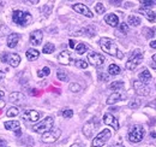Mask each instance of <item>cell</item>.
<instances>
[{
    "mask_svg": "<svg viewBox=\"0 0 156 147\" xmlns=\"http://www.w3.org/2000/svg\"><path fill=\"white\" fill-rule=\"evenodd\" d=\"M40 112L36 110H27L24 112V115H23V118L25 119V121H28V122H37L40 119Z\"/></svg>",
    "mask_w": 156,
    "mask_h": 147,
    "instance_id": "5bb4252c",
    "label": "cell"
},
{
    "mask_svg": "<svg viewBox=\"0 0 156 147\" xmlns=\"http://www.w3.org/2000/svg\"><path fill=\"white\" fill-rule=\"evenodd\" d=\"M18 41H20V35H18V34H10V35L7 36L6 43H7V46H9L10 48H15V47L17 46Z\"/></svg>",
    "mask_w": 156,
    "mask_h": 147,
    "instance_id": "ffe728a7",
    "label": "cell"
},
{
    "mask_svg": "<svg viewBox=\"0 0 156 147\" xmlns=\"http://www.w3.org/2000/svg\"><path fill=\"white\" fill-rule=\"evenodd\" d=\"M133 89L138 95H142V96H147L150 94L149 86L145 83H142L140 81H133Z\"/></svg>",
    "mask_w": 156,
    "mask_h": 147,
    "instance_id": "8fae6325",
    "label": "cell"
},
{
    "mask_svg": "<svg viewBox=\"0 0 156 147\" xmlns=\"http://www.w3.org/2000/svg\"><path fill=\"white\" fill-rule=\"evenodd\" d=\"M4 107H5V101L0 100V110H1V109H4Z\"/></svg>",
    "mask_w": 156,
    "mask_h": 147,
    "instance_id": "7bdbcfd3",
    "label": "cell"
},
{
    "mask_svg": "<svg viewBox=\"0 0 156 147\" xmlns=\"http://www.w3.org/2000/svg\"><path fill=\"white\" fill-rule=\"evenodd\" d=\"M54 50H55V46L53 45V43H51V42H47L44 46H43V53H46V55H49V53H53L54 52Z\"/></svg>",
    "mask_w": 156,
    "mask_h": 147,
    "instance_id": "4316f807",
    "label": "cell"
},
{
    "mask_svg": "<svg viewBox=\"0 0 156 147\" xmlns=\"http://www.w3.org/2000/svg\"><path fill=\"white\" fill-rule=\"evenodd\" d=\"M25 100L24 94H22L20 92H15L12 94H10V101L16 103V104H22Z\"/></svg>",
    "mask_w": 156,
    "mask_h": 147,
    "instance_id": "44dd1931",
    "label": "cell"
},
{
    "mask_svg": "<svg viewBox=\"0 0 156 147\" xmlns=\"http://www.w3.org/2000/svg\"><path fill=\"white\" fill-rule=\"evenodd\" d=\"M58 62L62 65H70L72 62V55L69 51H61L58 55Z\"/></svg>",
    "mask_w": 156,
    "mask_h": 147,
    "instance_id": "9a60e30c",
    "label": "cell"
},
{
    "mask_svg": "<svg viewBox=\"0 0 156 147\" xmlns=\"http://www.w3.org/2000/svg\"><path fill=\"white\" fill-rule=\"evenodd\" d=\"M98 128V119H96V118H93V119H90L89 122H87V123L83 126V129H82V130H83V134H84L87 138H91Z\"/></svg>",
    "mask_w": 156,
    "mask_h": 147,
    "instance_id": "ba28073f",
    "label": "cell"
},
{
    "mask_svg": "<svg viewBox=\"0 0 156 147\" xmlns=\"http://www.w3.org/2000/svg\"><path fill=\"white\" fill-rule=\"evenodd\" d=\"M49 74H51V69L48 66H44L43 69H41V70L37 71V76L39 77H43V76H48Z\"/></svg>",
    "mask_w": 156,
    "mask_h": 147,
    "instance_id": "d6a6232c",
    "label": "cell"
},
{
    "mask_svg": "<svg viewBox=\"0 0 156 147\" xmlns=\"http://www.w3.org/2000/svg\"><path fill=\"white\" fill-rule=\"evenodd\" d=\"M61 135V130L59 128H52L49 131L42 134V138L41 140L46 144H52V142H55L59 139V136Z\"/></svg>",
    "mask_w": 156,
    "mask_h": 147,
    "instance_id": "52a82bcc",
    "label": "cell"
},
{
    "mask_svg": "<svg viewBox=\"0 0 156 147\" xmlns=\"http://www.w3.org/2000/svg\"><path fill=\"white\" fill-rule=\"evenodd\" d=\"M140 4H142L143 6H145V7H151V6L155 5L156 2L153 1V0H140Z\"/></svg>",
    "mask_w": 156,
    "mask_h": 147,
    "instance_id": "d590c367",
    "label": "cell"
},
{
    "mask_svg": "<svg viewBox=\"0 0 156 147\" xmlns=\"http://www.w3.org/2000/svg\"><path fill=\"white\" fill-rule=\"evenodd\" d=\"M88 62H89L93 66L98 68V66H101V65L105 64L106 59H105V55H102L101 53H98V52H90V53L88 55Z\"/></svg>",
    "mask_w": 156,
    "mask_h": 147,
    "instance_id": "9c48e42d",
    "label": "cell"
},
{
    "mask_svg": "<svg viewBox=\"0 0 156 147\" xmlns=\"http://www.w3.org/2000/svg\"><path fill=\"white\" fill-rule=\"evenodd\" d=\"M111 136H112L111 130H108V129H103V130H101L98 135L95 136V139L93 140L91 146H93V147H102V146H105V144H106V142H107V141L111 139Z\"/></svg>",
    "mask_w": 156,
    "mask_h": 147,
    "instance_id": "8992f818",
    "label": "cell"
},
{
    "mask_svg": "<svg viewBox=\"0 0 156 147\" xmlns=\"http://www.w3.org/2000/svg\"><path fill=\"white\" fill-rule=\"evenodd\" d=\"M12 19L16 24H18L20 27H27L29 25V23L31 22V15L29 12H24V11H20V10H16L13 11V15H12Z\"/></svg>",
    "mask_w": 156,
    "mask_h": 147,
    "instance_id": "7a4b0ae2",
    "label": "cell"
},
{
    "mask_svg": "<svg viewBox=\"0 0 156 147\" xmlns=\"http://www.w3.org/2000/svg\"><path fill=\"white\" fill-rule=\"evenodd\" d=\"M111 147H125V146H122L121 144H115V145H113V146H111Z\"/></svg>",
    "mask_w": 156,
    "mask_h": 147,
    "instance_id": "bcb514c9",
    "label": "cell"
},
{
    "mask_svg": "<svg viewBox=\"0 0 156 147\" xmlns=\"http://www.w3.org/2000/svg\"><path fill=\"white\" fill-rule=\"evenodd\" d=\"M142 60H143V53H142V51L140 50H135L131 53L129 60H127V63H126V69L127 70H135L137 66L142 63Z\"/></svg>",
    "mask_w": 156,
    "mask_h": 147,
    "instance_id": "277c9868",
    "label": "cell"
},
{
    "mask_svg": "<svg viewBox=\"0 0 156 147\" xmlns=\"http://www.w3.org/2000/svg\"><path fill=\"white\" fill-rule=\"evenodd\" d=\"M138 78H139V81H140L142 83L148 85V82L151 81V74L149 73L148 69H143V70L139 73V75H138Z\"/></svg>",
    "mask_w": 156,
    "mask_h": 147,
    "instance_id": "d6986e66",
    "label": "cell"
},
{
    "mask_svg": "<svg viewBox=\"0 0 156 147\" xmlns=\"http://www.w3.org/2000/svg\"><path fill=\"white\" fill-rule=\"evenodd\" d=\"M127 23L132 27H138L140 24V18L138 16H135V15H131L127 17Z\"/></svg>",
    "mask_w": 156,
    "mask_h": 147,
    "instance_id": "d4e9b609",
    "label": "cell"
},
{
    "mask_svg": "<svg viewBox=\"0 0 156 147\" xmlns=\"http://www.w3.org/2000/svg\"><path fill=\"white\" fill-rule=\"evenodd\" d=\"M20 134H22V131H20V129H18V130H16V135H18V136H20Z\"/></svg>",
    "mask_w": 156,
    "mask_h": 147,
    "instance_id": "7dc6e473",
    "label": "cell"
},
{
    "mask_svg": "<svg viewBox=\"0 0 156 147\" xmlns=\"http://www.w3.org/2000/svg\"><path fill=\"white\" fill-rule=\"evenodd\" d=\"M105 21H106V23L109 24L111 27H117V25H119V18H118L117 15H114V13L107 15V16L105 17Z\"/></svg>",
    "mask_w": 156,
    "mask_h": 147,
    "instance_id": "7402d4cb",
    "label": "cell"
},
{
    "mask_svg": "<svg viewBox=\"0 0 156 147\" xmlns=\"http://www.w3.org/2000/svg\"><path fill=\"white\" fill-rule=\"evenodd\" d=\"M57 77H58V80L62 81V82L69 81V76H67L66 71H64V70H58V73H57Z\"/></svg>",
    "mask_w": 156,
    "mask_h": 147,
    "instance_id": "83f0119b",
    "label": "cell"
},
{
    "mask_svg": "<svg viewBox=\"0 0 156 147\" xmlns=\"http://www.w3.org/2000/svg\"><path fill=\"white\" fill-rule=\"evenodd\" d=\"M122 87H124V82L122 81H115V82L111 83V89H113V91H118V89H120Z\"/></svg>",
    "mask_w": 156,
    "mask_h": 147,
    "instance_id": "4dcf8cb0",
    "label": "cell"
},
{
    "mask_svg": "<svg viewBox=\"0 0 156 147\" xmlns=\"http://www.w3.org/2000/svg\"><path fill=\"white\" fill-rule=\"evenodd\" d=\"M42 39H43V34H42L41 30H34V32L30 34V42H31V45H34V46L41 45Z\"/></svg>",
    "mask_w": 156,
    "mask_h": 147,
    "instance_id": "2e32d148",
    "label": "cell"
},
{
    "mask_svg": "<svg viewBox=\"0 0 156 147\" xmlns=\"http://www.w3.org/2000/svg\"><path fill=\"white\" fill-rule=\"evenodd\" d=\"M95 11L98 12V15H102V13H105V11H106V7H105V5H103V4H101V2H98V4L95 5Z\"/></svg>",
    "mask_w": 156,
    "mask_h": 147,
    "instance_id": "836d02e7",
    "label": "cell"
},
{
    "mask_svg": "<svg viewBox=\"0 0 156 147\" xmlns=\"http://www.w3.org/2000/svg\"><path fill=\"white\" fill-rule=\"evenodd\" d=\"M125 98V95L122 94V93L120 92H114L112 93L108 98H107V104L108 105H112V104H115L118 101H120V100H122Z\"/></svg>",
    "mask_w": 156,
    "mask_h": 147,
    "instance_id": "e0dca14e",
    "label": "cell"
},
{
    "mask_svg": "<svg viewBox=\"0 0 156 147\" xmlns=\"http://www.w3.org/2000/svg\"><path fill=\"white\" fill-rule=\"evenodd\" d=\"M127 136H129V140H130L131 142L137 144V142H139V141L143 140V136H144V129H143L142 126H139V124L132 126V127L130 128V130H129Z\"/></svg>",
    "mask_w": 156,
    "mask_h": 147,
    "instance_id": "3957f363",
    "label": "cell"
},
{
    "mask_svg": "<svg viewBox=\"0 0 156 147\" xmlns=\"http://www.w3.org/2000/svg\"><path fill=\"white\" fill-rule=\"evenodd\" d=\"M69 45H70L71 48H76V42H75L73 40H70V41H69Z\"/></svg>",
    "mask_w": 156,
    "mask_h": 147,
    "instance_id": "60d3db41",
    "label": "cell"
},
{
    "mask_svg": "<svg viewBox=\"0 0 156 147\" xmlns=\"http://www.w3.org/2000/svg\"><path fill=\"white\" fill-rule=\"evenodd\" d=\"M27 58H28V60H30V62H34V60H36L37 58H39L40 55V52L37 50H34V48H29L28 51H27Z\"/></svg>",
    "mask_w": 156,
    "mask_h": 147,
    "instance_id": "603a6c76",
    "label": "cell"
},
{
    "mask_svg": "<svg viewBox=\"0 0 156 147\" xmlns=\"http://www.w3.org/2000/svg\"><path fill=\"white\" fill-rule=\"evenodd\" d=\"M70 147H83L80 144H73V145H71Z\"/></svg>",
    "mask_w": 156,
    "mask_h": 147,
    "instance_id": "f6af8a7d",
    "label": "cell"
},
{
    "mask_svg": "<svg viewBox=\"0 0 156 147\" xmlns=\"http://www.w3.org/2000/svg\"><path fill=\"white\" fill-rule=\"evenodd\" d=\"M139 105H140V101H139V100H132V101L129 104V106H130L131 109H138Z\"/></svg>",
    "mask_w": 156,
    "mask_h": 147,
    "instance_id": "f35d334b",
    "label": "cell"
},
{
    "mask_svg": "<svg viewBox=\"0 0 156 147\" xmlns=\"http://www.w3.org/2000/svg\"><path fill=\"white\" fill-rule=\"evenodd\" d=\"M18 113H20V110L17 107H10L9 110L6 111V116L7 117H16V116H18Z\"/></svg>",
    "mask_w": 156,
    "mask_h": 147,
    "instance_id": "f546056e",
    "label": "cell"
},
{
    "mask_svg": "<svg viewBox=\"0 0 156 147\" xmlns=\"http://www.w3.org/2000/svg\"><path fill=\"white\" fill-rule=\"evenodd\" d=\"M4 76H5V74L2 73V71H0V78H2Z\"/></svg>",
    "mask_w": 156,
    "mask_h": 147,
    "instance_id": "681fc988",
    "label": "cell"
},
{
    "mask_svg": "<svg viewBox=\"0 0 156 147\" xmlns=\"http://www.w3.org/2000/svg\"><path fill=\"white\" fill-rule=\"evenodd\" d=\"M53 124H54L53 117L48 116V117H46L42 122H40L36 126H34V127H33V130H34L35 133H39V134H44V133L49 131L51 129L53 128Z\"/></svg>",
    "mask_w": 156,
    "mask_h": 147,
    "instance_id": "5b68a950",
    "label": "cell"
},
{
    "mask_svg": "<svg viewBox=\"0 0 156 147\" xmlns=\"http://www.w3.org/2000/svg\"><path fill=\"white\" fill-rule=\"evenodd\" d=\"M1 62L2 63H9L11 66L16 68L18 66V64L20 63V57L16 53H2L1 55Z\"/></svg>",
    "mask_w": 156,
    "mask_h": 147,
    "instance_id": "30bf717a",
    "label": "cell"
},
{
    "mask_svg": "<svg viewBox=\"0 0 156 147\" xmlns=\"http://www.w3.org/2000/svg\"><path fill=\"white\" fill-rule=\"evenodd\" d=\"M20 127V122L18 121H7L5 122V128L7 130H18Z\"/></svg>",
    "mask_w": 156,
    "mask_h": 147,
    "instance_id": "cb8c5ba5",
    "label": "cell"
},
{
    "mask_svg": "<svg viewBox=\"0 0 156 147\" xmlns=\"http://www.w3.org/2000/svg\"><path fill=\"white\" fill-rule=\"evenodd\" d=\"M103 122H105V124L111 126L114 130H118V129H119V122H118V119L112 115V113H105V116H103Z\"/></svg>",
    "mask_w": 156,
    "mask_h": 147,
    "instance_id": "4fadbf2b",
    "label": "cell"
},
{
    "mask_svg": "<svg viewBox=\"0 0 156 147\" xmlns=\"http://www.w3.org/2000/svg\"><path fill=\"white\" fill-rule=\"evenodd\" d=\"M75 50H76V52H77L78 55H83V53H85V52H87L88 47H87V45H85V43H78Z\"/></svg>",
    "mask_w": 156,
    "mask_h": 147,
    "instance_id": "f1b7e54d",
    "label": "cell"
},
{
    "mask_svg": "<svg viewBox=\"0 0 156 147\" xmlns=\"http://www.w3.org/2000/svg\"><path fill=\"white\" fill-rule=\"evenodd\" d=\"M5 145H6V141H5V140H0V146L5 147Z\"/></svg>",
    "mask_w": 156,
    "mask_h": 147,
    "instance_id": "ee69618b",
    "label": "cell"
},
{
    "mask_svg": "<svg viewBox=\"0 0 156 147\" xmlns=\"http://www.w3.org/2000/svg\"><path fill=\"white\" fill-rule=\"evenodd\" d=\"M150 47H151V48H156V40H153V41L150 42Z\"/></svg>",
    "mask_w": 156,
    "mask_h": 147,
    "instance_id": "b9f144b4",
    "label": "cell"
},
{
    "mask_svg": "<svg viewBox=\"0 0 156 147\" xmlns=\"http://www.w3.org/2000/svg\"><path fill=\"white\" fill-rule=\"evenodd\" d=\"M121 73V69L118 66L117 64H111L108 66V74L112 75V76H115V75H119Z\"/></svg>",
    "mask_w": 156,
    "mask_h": 147,
    "instance_id": "484cf974",
    "label": "cell"
},
{
    "mask_svg": "<svg viewBox=\"0 0 156 147\" xmlns=\"http://www.w3.org/2000/svg\"><path fill=\"white\" fill-rule=\"evenodd\" d=\"M139 12L144 15V17L148 19L149 22H156V12L155 11H151L149 9H139Z\"/></svg>",
    "mask_w": 156,
    "mask_h": 147,
    "instance_id": "ac0fdd59",
    "label": "cell"
},
{
    "mask_svg": "<svg viewBox=\"0 0 156 147\" xmlns=\"http://www.w3.org/2000/svg\"><path fill=\"white\" fill-rule=\"evenodd\" d=\"M75 64H76V66L79 68V69H87L88 68V63L85 60H83V59H77L75 62Z\"/></svg>",
    "mask_w": 156,
    "mask_h": 147,
    "instance_id": "1f68e13d",
    "label": "cell"
},
{
    "mask_svg": "<svg viewBox=\"0 0 156 147\" xmlns=\"http://www.w3.org/2000/svg\"><path fill=\"white\" fill-rule=\"evenodd\" d=\"M150 136H151V138H156V133H151Z\"/></svg>",
    "mask_w": 156,
    "mask_h": 147,
    "instance_id": "f907efd6",
    "label": "cell"
},
{
    "mask_svg": "<svg viewBox=\"0 0 156 147\" xmlns=\"http://www.w3.org/2000/svg\"><path fill=\"white\" fill-rule=\"evenodd\" d=\"M150 66L153 69H156V53L153 55V59H151V63H150Z\"/></svg>",
    "mask_w": 156,
    "mask_h": 147,
    "instance_id": "ab89813d",
    "label": "cell"
},
{
    "mask_svg": "<svg viewBox=\"0 0 156 147\" xmlns=\"http://www.w3.org/2000/svg\"><path fill=\"white\" fill-rule=\"evenodd\" d=\"M98 43H100V47H101V50L103 52L108 53L109 55H114V57H117L118 59H122L124 58V53L118 48L115 42L113 40H111L109 37H102V39H100Z\"/></svg>",
    "mask_w": 156,
    "mask_h": 147,
    "instance_id": "6da1fadb",
    "label": "cell"
},
{
    "mask_svg": "<svg viewBox=\"0 0 156 147\" xmlns=\"http://www.w3.org/2000/svg\"><path fill=\"white\" fill-rule=\"evenodd\" d=\"M69 88H70V91H71V92H73V93H77L82 89V87H80L78 83H76V82H72V83L70 85V87H69Z\"/></svg>",
    "mask_w": 156,
    "mask_h": 147,
    "instance_id": "e575fe53",
    "label": "cell"
},
{
    "mask_svg": "<svg viewBox=\"0 0 156 147\" xmlns=\"http://www.w3.org/2000/svg\"><path fill=\"white\" fill-rule=\"evenodd\" d=\"M119 30H120L121 33H124V34H127V33H129V25H127L126 23H121V24L119 25Z\"/></svg>",
    "mask_w": 156,
    "mask_h": 147,
    "instance_id": "74e56055",
    "label": "cell"
},
{
    "mask_svg": "<svg viewBox=\"0 0 156 147\" xmlns=\"http://www.w3.org/2000/svg\"><path fill=\"white\" fill-rule=\"evenodd\" d=\"M73 116V111L71 110V109H66V110L62 111V117H65V118H71Z\"/></svg>",
    "mask_w": 156,
    "mask_h": 147,
    "instance_id": "8d00e7d4",
    "label": "cell"
},
{
    "mask_svg": "<svg viewBox=\"0 0 156 147\" xmlns=\"http://www.w3.org/2000/svg\"><path fill=\"white\" fill-rule=\"evenodd\" d=\"M4 95H5V93L2 92V91H0V99H1V98H2Z\"/></svg>",
    "mask_w": 156,
    "mask_h": 147,
    "instance_id": "c3c4849f",
    "label": "cell"
},
{
    "mask_svg": "<svg viewBox=\"0 0 156 147\" xmlns=\"http://www.w3.org/2000/svg\"><path fill=\"white\" fill-rule=\"evenodd\" d=\"M72 9H73L76 12L83 15V16H85V17H88V18H93V17H94L93 12H91V11L89 10V7H88L87 5H84V4H75V5H72Z\"/></svg>",
    "mask_w": 156,
    "mask_h": 147,
    "instance_id": "7c38bea8",
    "label": "cell"
}]
</instances>
